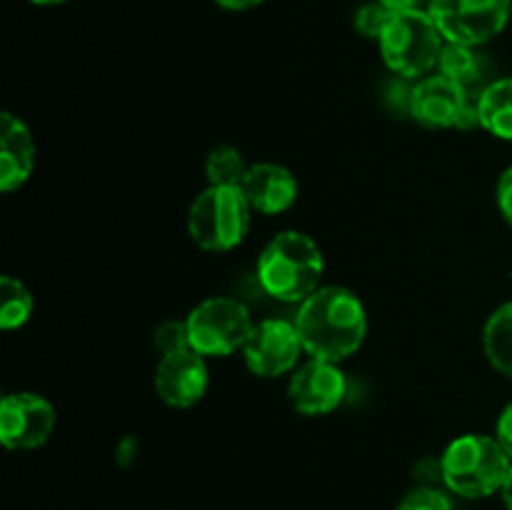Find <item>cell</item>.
I'll return each instance as SVG.
<instances>
[{
	"label": "cell",
	"instance_id": "6da1fadb",
	"mask_svg": "<svg viewBox=\"0 0 512 510\" xmlns=\"http://www.w3.org/2000/svg\"><path fill=\"white\" fill-rule=\"evenodd\" d=\"M293 323L305 353L330 363L350 358L368 333L365 305L353 290L340 285H323L305 298Z\"/></svg>",
	"mask_w": 512,
	"mask_h": 510
},
{
	"label": "cell",
	"instance_id": "7a4b0ae2",
	"mask_svg": "<svg viewBox=\"0 0 512 510\" xmlns=\"http://www.w3.org/2000/svg\"><path fill=\"white\" fill-rule=\"evenodd\" d=\"M325 258L310 235L283 230L263 248L258 258L260 288L283 303H303L320 288Z\"/></svg>",
	"mask_w": 512,
	"mask_h": 510
},
{
	"label": "cell",
	"instance_id": "3957f363",
	"mask_svg": "<svg viewBox=\"0 0 512 510\" xmlns=\"http://www.w3.org/2000/svg\"><path fill=\"white\" fill-rule=\"evenodd\" d=\"M512 460L498 438L460 435L445 448L440 475L448 490L463 498H488L505 483Z\"/></svg>",
	"mask_w": 512,
	"mask_h": 510
},
{
	"label": "cell",
	"instance_id": "277c9868",
	"mask_svg": "<svg viewBox=\"0 0 512 510\" xmlns=\"http://www.w3.org/2000/svg\"><path fill=\"white\" fill-rule=\"evenodd\" d=\"M250 208L243 190L233 185H210L188 210V233L203 250L225 253L243 243L250 228Z\"/></svg>",
	"mask_w": 512,
	"mask_h": 510
},
{
	"label": "cell",
	"instance_id": "5b68a950",
	"mask_svg": "<svg viewBox=\"0 0 512 510\" xmlns=\"http://www.w3.org/2000/svg\"><path fill=\"white\" fill-rule=\"evenodd\" d=\"M378 43L380 55L393 73L400 78H420L438 68L445 38L428 10H410L390 18Z\"/></svg>",
	"mask_w": 512,
	"mask_h": 510
},
{
	"label": "cell",
	"instance_id": "8992f818",
	"mask_svg": "<svg viewBox=\"0 0 512 510\" xmlns=\"http://www.w3.org/2000/svg\"><path fill=\"white\" fill-rule=\"evenodd\" d=\"M188 328L190 348L203 358H218V355H230L235 350H243L253 320H250L248 308L235 298H208L190 310L185 318Z\"/></svg>",
	"mask_w": 512,
	"mask_h": 510
},
{
	"label": "cell",
	"instance_id": "52a82bcc",
	"mask_svg": "<svg viewBox=\"0 0 512 510\" xmlns=\"http://www.w3.org/2000/svg\"><path fill=\"white\" fill-rule=\"evenodd\" d=\"M428 13L445 40L478 48L503 33L512 0H430Z\"/></svg>",
	"mask_w": 512,
	"mask_h": 510
},
{
	"label": "cell",
	"instance_id": "ba28073f",
	"mask_svg": "<svg viewBox=\"0 0 512 510\" xmlns=\"http://www.w3.org/2000/svg\"><path fill=\"white\" fill-rule=\"evenodd\" d=\"M480 90H468L443 75L420 80L410 95V115L425 128L470 130L480 125Z\"/></svg>",
	"mask_w": 512,
	"mask_h": 510
},
{
	"label": "cell",
	"instance_id": "9c48e42d",
	"mask_svg": "<svg viewBox=\"0 0 512 510\" xmlns=\"http://www.w3.org/2000/svg\"><path fill=\"white\" fill-rule=\"evenodd\" d=\"M300 353H303V340L298 328L283 318L255 323L243 345L245 363L260 378H280L295 370Z\"/></svg>",
	"mask_w": 512,
	"mask_h": 510
},
{
	"label": "cell",
	"instance_id": "30bf717a",
	"mask_svg": "<svg viewBox=\"0 0 512 510\" xmlns=\"http://www.w3.org/2000/svg\"><path fill=\"white\" fill-rule=\"evenodd\" d=\"M55 430V408L38 393H10L0 405V440L10 450H33Z\"/></svg>",
	"mask_w": 512,
	"mask_h": 510
},
{
	"label": "cell",
	"instance_id": "8fae6325",
	"mask_svg": "<svg viewBox=\"0 0 512 510\" xmlns=\"http://www.w3.org/2000/svg\"><path fill=\"white\" fill-rule=\"evenodd\" d=\"M345 390L348 383L338 363L310 358L290 378L288 398L298 413L315 418V415L333 413L343 403Z\"/></svg>",
	"mask_w": 512,
	"mask_h": 510
},
{
	"label": "cell",
	"instance_id": "7c38bea8",
	"mask_svg": "<svg viewBox=\"0 0 512 510\" xmlns=\"http://www.w3.org/2000/svg\"><path fill=\"white\" fill-rule=\"evenodd\" d=\"M208 390V365L193 348L165 353L155 368V393L173 408H190Z\"/></svg>",
	"mask_w": 512,
	"mask_h": 510
},
{
	"label": "cell",
	"instance_id": "4fadbf2b",
	"mask_svg": "<svg viewBox=\"0 0 512 510\" xmlns=\"http://www.w3.org/2000/svg\"><path fill=\"white\" fill-rule=\"evenodd\" d=\"M240 190L253 210L263 215H278L298 198V180L285 165L255 163L245 173Z\"/></svg>",
	"mask_w": 512,
	"mask_h": 510
},
{
	"label": "cell",
	"instance_id": "5bb4252c",
	"mask_svg": "<svg viewBox=\"0 0 512 510\" xmlns=\"http://www.w3.org/2000/svg\"><path fill=\"white\" fill-rule=\"evenodd\" d=\"M35 168V140L28 125L13 113L3 115L0 130V190L13 193L28 183Z\"/></svg>",
	"mask_w": 512,
	"mask_h": 510
},
{
	"label": "cell",
	"instance_id": "9a60e30c",
	"mask_svg": "<svg viewBox=\"0 0 512 510\" xmlns=\"http://www.w3.org/2000/svg\"><path fill=\"white\" fill-rule=\"evenodd\" d=\"M480 128L512 143V78H500L485 85L478 98Z\"/></svg>",
	"mask_w": 512,
	"mask_h": 510
},
{
	"label": "cell",
	"instance_id": "2e32d148",
	"mask_svg": "<svg viewBox=\"0 0 512 510\" xmlns=\"http://www.w3.org/2000/svg\"><path fill=\"white\" fill-rule=\"evenodd\" d=\"M438 73L468 90L485 88V85H480V80H483V60L475 53L473 45L450 43V40H445L438 58Z\"/></svg>",
	"mask_w": 512,
	"mask_h": 510
},
{
	"label": "cell",
	"instance_id": "e0dca14e",
	"mask_svg": "<svg viewBox=\"0 0 512 510\" xmlns=\"http://www.w3.org/2000/svg\"><path fill=\"white\" fill-rule=\"evenodd\" d=\"M483 350L490 365L512 380V300L500 305L485 323Z\"/></svg>",
	"mask_w": 512,
	"mask_h": 510
},
{
	"label": "cell",
	"instance_id": "ac0fdd59",
	"mask_svg": "<svg viewBox=\"0 0 512 510\" xmlns=\"http://www.w3.org/2000/svg\"><path fill=\"white\" fill-rule=\"evenodd\" d=\"M33 295L13 275H3L0 280V328L15 330L25 325L33 315Z\"/></svg>",
	"mask_w": 512,
	"mask_h": 510
},
{
	"label": "cell",
	"instance_id": "d6986e66",
	"mask_svg": "<svg viewBox=\"0 0 512 510\" xmlns=\"http://www.w3.org/2000/svg\"><path fill=\"white\" fill-rule=\"evenodd\" d=\"M250 165L245 163L243 153L233 145H220V148L210 150L208 160H205V175H208L210 185H233L240 188L245 173Z\"/></svg>",
	"mask_w": 512,
	"mask_h": 510
},
{
	"label": "cell",
	"instance_id": "ffe728a7",
	"mask_svg": "<svg viewBox=\"0 0 512 510\" xmlns=\"http://www.w3.org/2000/svg\"><path fill=\"white\" fill-rule=\"evenodd\" d=\"M393 15L395 13H390L385 5L368 3V5H363L358 13H355L353 25H355V30H358L360 35H365V38L380 40V38H383L385 28H388V23H390V18H393Z\"/></svg>",
	"mask_w": 512,
	"mask_h": 510
},
{
	"label": "cell",
	"instance_id": "44dd1931",
	"mask_svg": "<svg viewBox=\"0 0 512 510\" xmlns=\"http://www.w3.org/2000/svg\"><path fill=\"white\" fill-rule=\"evenodd\" d=\"M398 510H453V503H450L443 490L420 485V488H413L400 500Z\"/></svg>",
	"mask_w": 512,
	"mask_h": 510
},
{
	"label": "cell",
	"instance_id": "7402d4cb",
	"mask_svg": "<svg viewBox=\"0 0 512 510\" xmlns=\"http://www.w3.org/2000/svg\"><path fill=\"white\" fill-rule=\"evenodd\" d=\"M158 345L163 348V355L173 353V350H180V348H190L188 328H185V323H165L163 328L158 330Z\"/></svg>",
	"mask_w": 512,
	"mask_h": 510
},
{
	"label": "cell",
	"instance_id": "603a6c76",
	"mask_svg": "<svg viewBox=\"0 0 512 510\" xmlns=\"http://www.w3.org/2000/svg\"><path fill=\"white\" fill-rule=\"evenodd\" d=\"M495 198H498V210L500 215H503V220L508 225H512V165L503 175H500Z\"/></svg>",
	"mask_w": 512,
	"mask_h": 510
},
{
	"label": "cell",
	"instance_id": "cb8c5ba5",
	"mask_svg": "<svg viewBox=\"0 0 512 510\" xmlns=\"http://www.w3.org/2000/svg\"><path fill=\"white\" fill-rule=\"evenodd\" d=\"M495 438L500 440V445H503L505 453H508L512 460V400L505 405L503 413H500L498 428H495Z\"/></svg>",
	"mask_w": 512,
	"mask_h": 510
},
{
	"label": "cell",
	"instance_id": "d4e9b609",
	"mask_svg": "<svg viewBox=\"0 0 512 510\" xmlns=\"http://www.w3.org/2000/svg\"><path fill=\"white\" fill-rule=\"evenodd\" d=\"M390 13H410V10H428L430 0H378Z\"/></svg>",
	"mask_w": 512,
	"mask_h": 510
},
{
	"label": "cell",
	"instance_id": "484cf974",
	"mask_svg": "<svg viewBox=\"0 0 512 510\" xmlns=\"http://www.w3.org/2000/svg\"><path fill=\"white\" fill-rule=\"evenodd\" d=\"M215 3L225 10H250V8H258V5L265 3V0H215Z\"/></svg>",
	"mask_w": 512,
	"mask_h": 510
},
{
	"label": "cell",
	"instance_id": "4316f807",
	"mask_svg": "<svg viewBox=\"0 0 512 510\" xmlns=\"http://www.w3.org/2000/svg\"><path fill=\"white\" fill-rule=\"evenodd\" d=\"M500 495H503L505 508L512 510V465H510L508 475H505V483H503V488H500Z\"/></svg>",
	"mask_w": 512,
	"mask_h": 510
},
{
	"label": "cell",
	"instance_id": "83f0119b",
	"mask_svg": "<svg viewBox=\"0 0 512 510\" xmlns=\"http://www.w3.org/2000/svg\"><path fill=\"white\" fill-rule=\"evenodd\" d=\"M30 3H35V5H60V3H65V0H30Z\"/></svg>",
	"mask_w": 512,
	"mask_h": 510
}]
</instances>
